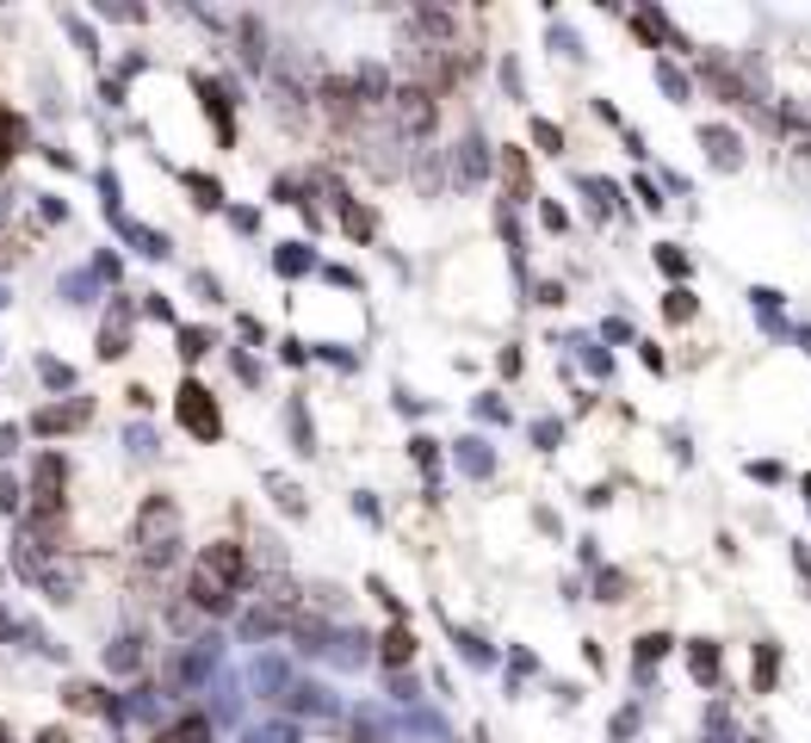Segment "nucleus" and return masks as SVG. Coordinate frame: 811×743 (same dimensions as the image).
Here are the masks:
<instances>
[{
	"instance_id": "1",
	"label": "nucleus",
	"mask_w": 811,
	"mask_h": 743,
	"mask_svg": "<svg viewBox=\"0 0 811 743\" xmlns=\"http://www.w3.org/2000/svg\"><path fill=\"white\" fill-rule=\"evenodd\" d=\"M249 583V558H242V545H211V552L199 558V570H192V602L199 607H230V595Z\"/></svg>"
},
{
	"instance_id": "2",
	"label": "nucleus",
	"mask_w": 811,
	"mask_h": 743,
	"mask_svg": "<svg viewBox=\"0 0 811 743\" xmlns=\"http://www.w3.org/2000/svg\"><path fill=\"white\" fill-rule=\"evenodd\" d=\"M180 422H187L199 441H218L223 422H218V403L204 396V384H187V391H180Z\"/></svg>"
},
{
	"instance_id": "3",
	"label": "nucleus",
	"mask_w": 811,
	"mask_h": 743,
	"mask_svg": "<svg viewBox=\"0 0 811 743\" xmlns=\"http://www.w3.org/2000/svg\"><path fill=\"white\" fill-rule=\"evenodd\" d=\"M156 743H211V725L204 719H180V725L156 731Z\"/></svg>"
},
{
	"instance_id": "4",
	"label": "nucleus",
	"mask_w": 811,
	"mask_h": 743,
	"mask_svg": "<svg viewBox=\"0 0 811 743\" xmlns=\"http://www.w3.org/2000/svg\"><path fill=\"white\" fill-rule=\"evenodd\" d=\"M19 137H25V125H19V118H0V168L13 161V142Z\"/></svg>"
},
{
	"instance_id": "5",
	"label": "nucleus",
	"mask_w": 811,
	"mask_h": 743,
	"mask_svg": "<svg viewBox=\"0 0 811 743\" xmlns=\"http://www.w3.org/2000/svg\"><path fill=\"white\" fill-rule=\"evenodd\" d=\"M385 657H390V664H403V657H409V638L390 633V638H385Z\"/></svg>"
},
{
	"instance_id": "6",
	"label": "nucleus",
	"mask_w": 811,
	"mask_h": 743,
	"mask_svg": "<svg viewBox=\"0 0 811 743\" xmlns=\"http://www.w3.org/2000/svg\"><path fill=\"white\" fill-rule=\"evenodd\" d=\"M38 743H69V731H44V737H38Z\"/></svg>"
}]
</instances>
